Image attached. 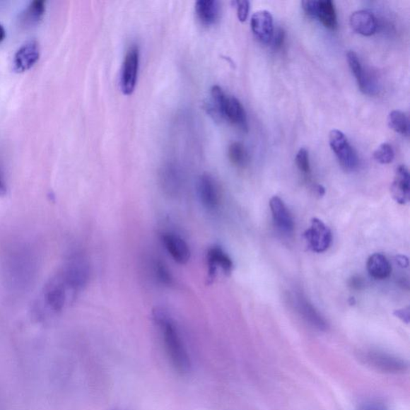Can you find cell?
<instances>
[{
	"instance_id": "obj_1",
	"label": "cell",
	"mask_w": 410,
	"mask_h": 410,
	"mask_svg": "<svg viewBox=\"0 0 410 410\" xmlns=\"http://www.w3.org/2000/svg\"><path fill=\"white\" fill-rule=\"evenodd\" d=\"M154 319L160 331L168 359L175 370L187 375L191 370V359L176 324L163 310L154 312Z\"/></svg>"
},
{
	"instance_id": "obj_2",
	"label": "cell",
	"mask_w": 410,
	"mask_h": 410,
	"mask_svg": "<svg viewBox=\"0 0 410 410\" xmlns=\"http://www.w3.org/2000/svg\"><path fill=\"white\" fill-rule=\"evenodd\" d=\"M75 295L58 270L42 289L35 305V312L42 318L58 315L68 306Z\"/></svg>"
},
{
	"instance_id": "obj_3",
	"label": "cell",
	"mask_w": 410,
	"mask_h": 410,
	"mask_svg": "<svg viewBox=\"0 0 410 410\" xmlns=\"http://www.w3.org/2000/svg\"><path fill=\"white\" fill-rule=\"evenodd\" d=\"M212 111L216 117L226 119L243 131H248L245 108L234 96L228 95L220 86L211 89Z\"/></svg>"
},
{
	"instance_id": "obj_4",
	"label": "cell",
	"mask_w": 410,
	"mask_h": 410,
	"mask_svg": "<svg viewBox=\"0 0 410 410\" xmlns=\"http://www.w3.org/2000/svg\"><path fill=\"white\" fill-rule=\"evenodd\" d=\"M59 272L75 294L88 285L90 279L89 264L86 258L81 255H74L68 259Z\"/></svg>"
},
{
	"instance_id": "obj_5",
	"label": "cell",
	"mask_w": 410,
	"mask_h": 410,
	"mask_svg": "<svg viewBox=\"0 0 410 410\" xmlns=\"http://www.w3.org/2000/svg\"><path fill=\"white\" fill-rule=\"evenodd\" d=\"M329 146L341 165L346 171H354L358 168L359 163L358 155L342 131L336 129L330 131Z\"/></svg>"
},
{
	"instance_id": "obj_6",
	"label": "cell",
	"mask_w": 410,
	"mask_h": 410,
	"mask_svg": "<svg viewBox=\"0 0 410 410\" xmlns=\"http://www.w3.org/2000/svg\"><path fill=\"white\" fill-rule=\"evenodd\" d=\"M140 53L136 46H132L126 53L120 74V88L124 95L134 92L138 76Z\"/></svg>"
},
{
	"instance_id": "obj_7",
	"label": "cell",
	"mask_w": 410,
	"mask_h": 410,
	"mask_svg": "<svg viewBox=\"0 0 410 410\" xmlns=\"http://www.w3.org/2000/svg\"><path fill=\"white\" fill-rule=\"evenodd\" d=\"M305 238L310 248L315 252L322 253L327 251L332 243V233L324 223L317 218H313L311 226L305 233Z\"/></svg>"
},
{
	"instance_id": "obj_8",
	"label": "cell",
	"mask_w": 410,
	"mask_h": 410,
	"mask_svg": "<svg viewBox=\"0 0 410 410\" xmlns=\"http://www.w3.org/2000/svg\"><path fill=\"white\" fill-rule=\"evenodd\" d=\"M347 62L356 80H357L361 91L369 95H377L379 91L378 83L375 77L365 71L357 54L353 51L348 52Z\"/></svg>"
},
{
	"instance_id": "obj_9",
	"label": "cell",
	"mask_w": 410,
	"mask_h": 410,
	"mask_svg": "<svg viewBox=\"0 0 410 410\" xmlns=\"http://www.w3.org/2000/svg\"><path fill=\"white\" fill-rule=\"evenodd\" d=\"M40 56V45L35 40H30L24 43L15 54L13 70L18 74L26 71L33 67Z\"/></svg>"
},
{
	"instance_id": "obj_10",
	"label": "cell",
	"mask_w": 410,
	"mask_h": 410,
	"mask_svg": "<svg viewBox=\"0 0 410 410\" xmlns=\"http://www.w3.org/2000/svg\"><path fill=\"white\" fill-rule=\"evenodd\" d=\"M251 28L256 39L268 45L272 42L274 34V18L268 11H259L252 16Z\"/></svg>"
},
{
	"instance_id": "obj_11",
	"label": "cell",
	"mask_w": 410,
	"mask_h": 410,
	"mask_svg": "<svg viewBox=\"0 0 410 410\" xmlns=\"http://www.w3.org/2000/svg\"><path fill=\"white\" fill-rule=\"evenodd\" d=\"M198 195L204 206L209 210L218 207L220 196L218 187L214 179L209 174H204L198 180Z\"/></svg>"
},
{
	"instance_id": "obj_12",
	"label": "cell",
	"mask_w": 410,
	"mask_h": 410,
	"mask_svg": "<svg viewBox=\"0 0 410 410\" xmlns=\"http://www.w3.org/2000/svg\"><path fill=\"white\" fill-rule=\"evenodd\" d=\"M269 205L276 226L283 233H293L294 221L284 201L279 197L275 196L271 198Z\"/></svg>"
},
{
	"instance_id": "obj_13",
	"label": "cell",
	"mask_w": 410,
	"mask_h": 410,
	"mask_svg": "<svg viewBox=\"0 0 410 410\" xmlns=\"http://www.w3.org/2000/svg\"><path fill=\"white\" fill-rule=\"evenodd\" d=\"M207 262L209 268V280L213 281L217 269L221 268L227 275L232 273L233 263L232 259L220 247H213L207 254Z\"/></svg>"
},
{
	"instance_id": "obj_14",
	"label": "cell",
	"mask_w": 410,
	"mask_h": 410,
	"mask_svg": "<svg viewBox=\"0 0 410 410\" xmlns=\"http://www.w3.org/2000/svg\"><path fill=\"white\" fill-rule=\"evenodd\" d=\"M162 241L175 262L180 264L188 263L191 252L184 239L176 234L166 233L163 235Z\"/></svg>"
},
{
	"instance_id": "obj_15",
	"label": "cell",
	"mask_w": 410,
	"mask_h": 410,
	"mask_svg": "<svg viewBox=\"0 0 410 410\" xmlns=\"http://www.w3.org/2000/svg\"><path fill=\"white\" fill-rule=\"evenodd\" d=\"M391 194L394 200L400 204H406L410 199L409 173L406 166L397 168Z\"/></svg>"
},
{
	"instance_id": "obj_16",
	"label": "cell",
	"mask_w": 410,
	"mask_h": 410,
	"mask_svg": "<svg viewBox=\"0 0 410 410\" xmlns=\"http://www.w3.org/2000/svg\"><path fill=\"white\" fill-rule=\"evenodd\" d=\"M349 23L354 32L364 36L373 35L377 30L376 18L368 11L361 10L353 12Z\"/></svg>"
},
{
	"instance_id": "obj_17",
	"label": "cell",
	"mask_w": 410,
	"mask_h": 410,
	"mask_svg": "<svg viewBox=\"0 0 410 410\" xmlns=\"http://www.w3.org/2000/svg\"><path fill=\"white\" fill-rule=\"evenodd\" d=\"M46 11L45 0H34L30 3L20 16V23L24 28H29L38 25L43 20Z\"/></svg>"
},
{
	"instance_id": "obj_18",
	"label": "cell",
	"mask_w": 410,
	"mask_h": 410,
	"mask_svg": "<svg viewBox=\"0 0 410 410\" xmlns=\"http://www.w3.org/2000/svg\"><path fill=\"white\" fill-rule=\"evenodd\" d=\"M196 13L203 25L212 26L219 19V3L214 0H200L196 4Z\"/></svg>"
},
{
	"instance_id": "obj_19",
	"label": "cell",
	"mask_w": 410,
	"mask_h": 410,
	"mask_svg": "<svg viewBox=\"0 0 410 410\" xmlns=\"http://www.w3.org/2000/svg\"><path fill=\"white\" fill-rule=\"evenodd\" d=\"M297 305L300 315L313 327L323 331L328 329V324L325 322V320L322 315H320L315 308L300 295L297 298Z\"/></svg>"
},
{
	"instance_id": "obj_20",
	"label": "cell",
	"mask_w": 410,
	"mask_h": 410,
	"mask_svg": "<svg viewBox=\"0 0 410 410\" xmlns=\"http://www.w3.org/2000/svg\"><path fill=\"white\" fill-rule=\"evenodd\" d=\"M367 270L373 279L384 280L392 273V267L387 257L382 253H375L368 259Z\"/></svg>"
},
{
	"instance_id": "obj_21",
	"label": "cell",
	"mask_w": 410,
	"mask_h": 410,
	"mask_svg": "<svg viewBox=\"0 0 410 410\" xmlns=\"http://www.w3.org/2000/svg\"><path fill=\"white\" fill-rule=\"evenodd\" d=\"M316 18L323 25L334 31L337 28V18L334 4L330 0L317 1Z\"/></svg>"
},
{
	"instance_id": "obj_22",
	"label": "cell",
	"mask_w": 410,
	"mask_h": 410,
	"mask_svg": "<svg viewBox=\"0 0 410 410\" xmlns=\"http://www.w3.org/2000/svg\"><path fill=\"white\" fill-rule=\"evenodd\" d=\"M373 366L385 371H399L405 369V363L403 361L388 357L385 355L372 354L368 356L367 359Z\"/></svg>"
},
{
	"instance_id": "obj_23",
	"label": "cell",
	"mask_w": 410,
	"mask_h": 410,
	"mask_svg": "<svg viewBox=\"0 0 410 410\" xmlns=\"http://www.w3.org/2000/svg\"><path fill=\"white\" fill-rule=\"evenodd\" d=\"M161 182L167 194H176L180 187V176L176 168L172 166L165 168L161 175Z\"/></svg>"
},
{
	"instance_id": "obj_24",
	"label": "cell",
	"mask_w": 410,
	"mask_h": 410,
	"mask_svg": "<svg viewBox=\"0 0 410 410\" xmlns=\"http://www.w3.org/2000/svg\"><path fill=\"white\" fill-rule=\"evenodd\" d=\"M390 128L397 134L408 136L409 134V119L405 113L400 111L390 112L388 118Z\"/></svg>"
},
{
	"instance_id": "obj_25",
	"label": "cell",
	"mask_w": 410,
	"mask_h": 410,
	"mask_svg": "<svg viewBox=\"0 0 410 410\" xmlns=\"http://www.w3.org/2000/svg\"><path fill=\"white\" fill-rule=\"evenodd\" d=\"M228 158L235 166L242 168L248 164V152L242 144L234 142L228 148Z\"/></svg>"
},
{
	"instance_id": "obj_26",
	"label": "cell",
	"mask_w": 410,
	"mask_h": 410,
	"mask_svg": "<svg viewBox=\"0 0 410 410\" xmlns=\"http://www.w3.org/2000/svg\"><path fill=\"white\" fill-rule=\"evenodd\" d=\"M395 153L393 147L389 144H382L373 153V158L382 165H388L393 162Z\"/></svg>"
},
{
	"instance_id": "obj_27",
	"label": "cell",
	"mask_w": 410,
	"mask_h": 410,
	"mask_svg": "<svg viewBox=\"0 0 410 410\" xmlns=\"http://www.w3.org/2000/svg\"><path fill=\"white\" fill-rule=\"evenodd\" d=\"M155 274L159 281L161 282L163 285L167 286H171L173 285V276L170 269H168L164 263L158 262L155 264Z\"/></svg>"
},
{
	"instance_id": "obj_28",
	"label": "cell",
	"mask_w": 410,
	"mask_h": 410,
	"mask_svg": "<svg viewBox=\"0 0 410 410\" xmlns=\"http://www.w3.org/2000/svg\"><path fill=\"white\" fill-rule=\"evenodd\" d=\"M296 164L299 170L303 173L310 172L309 152L306 148H300L296 156Z\"/></svg>"
},
{
	"instance_id": "obj_29",
	"label": "cell",
	"mask_w": 410,
	"mask_h": 410,
	"mask_svg": "<svg viewBox=\"0 0 410 410\" xmlns=\"http://www.w3.org/2000/svg\"><path fill=\"white\" fill-rule=\"evenodd\" d=\"M238 7V16L240 22H245L248 19L250 12V2L249 1H238L235 2Z\"/></svg>"
},
{
	"instance_id": "obj_30",
	"label": "cell",
	"mask_w": 410,
	"mask_h": 410,
	"mask_svg": "<svg viewBox=\"0 0 410 410\" xmlns=\"http://www.w3.org/2000/svg\"><path fill=\"white\" fill-rule=\"evenodd\" d=\"M285 38L286 33L284 31H283V29L279 28L277 30L276 34H274L272 40L274 44L273 46L275 50L281 49L283 45H284Z\"/></svg>"
},
{
	"instance_id": "obj_31",
	"label": "cell",
	"mask_w": 410,
	"mask_h": 410,
	"mask_svg": "<svg viewBox=\"0 0 410 410\" xmlns=\"http://www.w3.org/2000/svg\"><path fill=\"white\" fill-rule=\"evenodd\" d=\"M317 1L315 0H307L303 2V8L308 16L316 18Z\"/></svg>"
},
{
	"instance_id": "obj_32",
	"label": "cell",
	"mask_w": 410,
	"mask_h": 410,
	"mask_svg": "<svg viewBox=\"0 0 410 410\" xmlns=\"http://www.w3.org/2000/svg\"><path fill=\"white\" fill-rule=\"evenodd\" d=\"M394 315L396 317L402 320L403 322L406 324L409 323V308H405V309L397 310L394 311Z\"/></svg>"
},
{
	"instance_id": "obj_33",
	"label": "cell",
	"mask_w": 410,
	"mask_h": 410,
	"mask_svg": "<svg viewBox=\"0 0 410 410\" xmlns=\"http://www.w3.org/2000/svg\"><path fill=\"white\" fill-rule=\"evenodd\" d=\"M8 192L7 182L4 177V174L0 168V197L6 196Z\"/></svg>"
},
{
	"instance_id": "obj_34",
	"label": "cell",
	"mask_w": 410,
	"mask_h": 410,
	"mask_svg": "<svg viewBox=\"0 0 410 410\" xmlns=\"http://www.w3.org/2000/svg\"><path fill=\"white\" fill-rule=\"evenodd\" d=\"M396 262L401 267L407 268L409 266V260L405 256H397L396 257Z\"/></svg>"
},
{
	"instance_id": "obj_35",
	"label": "cell",
	"mask_w": 410,
	"mask_h": 410,
	"mask_svg": "<svg viewBox=\"0 0 410 410\" xmlns=\"http://www.w3.org/2000/svg\"><path fill=\"white\" fill-rule=\"evenodd\" d=\"M351 286L353 288L359 289L363 286V281L360 279V277H353L351 280Z\"/></svg>"
},
{
	"instance_id": "obj_36",
	"label": "cell",
	"mask_w": 410,
	"mask_h": 410,
	"mask_svg": "<svg viewBox=\"0 0 410 410\" xmlns=\"http://www.w3.org/2000/svg\"><path fill=\"white\" fill-rule=\"evenodd\" d=\"M5 37H6L5 29L2 25V24L0 23V42H2L5 39Z\"/></svg>"
},
{
	"instance_id": "obj_37",
	"label": "cell",
	"mask_w": 410,
	"mask_h": 410,
	"mask_svg": "<svg viewBox=\"0 0 410 410\" xmlns=\"http://www.w3.org/2000/svg\"><path fill=\"white\" fill-rule=\"evenodd\" d=\"M317 191L319 192V194L323 195L324 194V189L321 185L318 186Z\"/></svg>"
}]
</instances>
